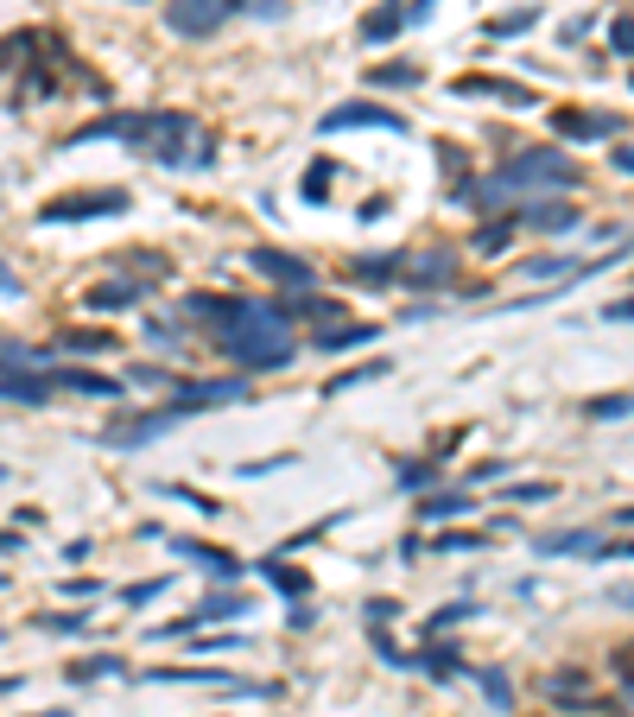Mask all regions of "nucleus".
I'll use <instances>...</instances> for the list:
<instances>
[{"label":"nucleus","mask_w":634,"mask_h":717,"mask_svg":"<svg viewBox=\"0 0 634 717\" xmlns=\"http://www.w3.org/2000/svg\"><path fill=\"white\" fill-rule=\"evenodd\" d=\"M185 324H203L216 349H223L235 369L248 375H273L299 356V337H293V318L286 305H254V299H216V293H190L185 299Z\"/></svg>","instance_id":"nucleus-1"},{"label":"nucleus","mask_w":634,"mask_h":717,"mask_svg":"<svg viewBox=\"0 0 634 717\" xmlns=\"http://www.w3.org/2000/svg\"><path fill=\"white\" fill-rule=\"evenodd\" d=\"M76 140H121L140 159L165 172H203L210 165V127L185 109H147V114H96L89 127H76Z\"/></svg>","instance_id":"nucleus-2"},{"label":"nucleus","mask_w":634,"mask_h":717,"mask_svg":"<svg viewBox=\"0 0 634 717\" xmlns=\"http://www.w3.org/2000/svg\"><path fill=\"white\" fill-rule=\"evenodd\" d=\"M508 190H577L584 185V172H577V159H564L559 147H526L514 152L501 172H495Z\"/></svg>","instance_id":"nucleus-3"},{"label":"nucleus","mask_w":634,"mask_h":717,"mask_svg":"<svg viewBox=\"0 0 634 717\" xmlns=\"http://www.w3.org/2000/svg\"><path fill=\"white\" fill-rule=\"evenodd\" d=\"M134 210V197L121 185L109 190H71V197H51V203H38V223H96V217H127Z\"/></svg>","instance_id":"nucleus-4"},{"label":"nucleus","mask_w":634,"mask_h":717,"mask_svg":"<svg viewBox=\"0 0 634 717\" xmlns=\"http://www.w3.org/2000/svg\"><path fill=\"white\" fill-rule=\"evenodd\" d=\"M248 267L273 280V286H286V293H304V286H318V267L304 261V255H286V248H248Z\"/></svg>","instance_id":"nucleus-5"},{"label":"nucleus","mask_w":634,"mask_h":717,"mask_svg":"<svg viewBox=\"0 0 634 717\" xmlns=\"http://www.w3.org/2000/svg\"><path fill=\"white\" fill-rule=\"evenodd\" d=\"M228 13H235L228 0H165V26L178 38H210Z\"/></svg>","instance_id":"nucleus-6"},{"label":"nucleus","mask_w":634,"mask_h":717,"mask_svg":"<svg viewBox=\"0 0 634 717\" xmlns=\"http://www.w3.org/2000/svg\"><path fill=\"white\" fill-rule=\"evenodd\" d=\"M324 134H343V127H381V134H412L407 114L381 109V102H343V109H331L324 121H318Z\"/></svg>","instance_id":"nucleus-7"},{"label":"nucleus","mask_w":634,"mask_h":717,"mask_svg":"<svg viewBox=\"0 0 634 717\" xmlns=\"http://www.w3.org/2000/svg\"><path fill=\"white\" fill-rule=\"evenodd\" d=\"M400 280H407L412 293H438V286H450V280H457V248H419V255H407Z\"/></svg>","instance_id":"nucleus-8"},{"label":"nucleus","mask_w":634,"mask_h":717,"mask_svg":"<svg viewBox=\"0 0 634 717\" xmlns=\"http://www.w3.org/2000/svg\"><path fill=\"white\" fill-rule=\"evenodd\" d=\"M178 419H185L178 407H159V413H121V419L102 425V438H109V445H147V438H159V432H172Z\"/></svg>","instance_id":"nucleus-9"},{"label":"nucleus","mask_w":634,"mask_h":717,"mask_svg":"<svg viewBox=\"0 0 634 717\" xmlns=\"http://www.w3.org/2000/svg\"><path fill=\"white\" fill-rule=\"evenodd\" d=\"M241 394H248V381L235 375V381H185V387H178V394H172V407H178V413H210V407H228V400H241Z\"/></svg>","instance_id":"nucleus-10"},{"label":"nucleus","mask_w":634,"mask_h":717,"mask_svg":"<svg viewBox=\"0 0 634 717\" xmlns=\"http://www.w3.org/2000/svg\"><path fill=\"white\" fill-rule=\"evenodd\" d=\"M552 134H559V140H616V134H622V114L559 109V114H552Z\"/></svg>","instance_id":"nucleus-11"},{"label":"nucleus","mask_w":634,"mask_h":717,"mask_svg":"<svg viewBox=\"0 0 634 717\" xmlns=\"http://www.w3.org/2000/svg\"><path fill=\"white\" fill-rule=\"evenodd\" d=\"M51 375H33V369H13V362H0V400L7 407H45L51 400Z\"/></svg>","instance_id":"nucleus-12"},{"label":"nucleus","mask_w":634,"mask_h":717,"mask_svg":"<svg viewBox=\"0 0 634 717\" xmlns=\"http://www.w3.org/2000/svg\"><path fill=\"white\" fill-rule=\"evenodd\" d=\"M407 673H425V680L450 685V680H463V673H470V660H463L457 647H445V642H425L419 654H407Z\"/></svg>","instance_id":"nucleus-13"},{"label":"nucleus","mask_w":634,"mask_h":717,"mask_svg":"<svg viewBox=\"0 0 634 717\" xmlns=\"http://www.w3.org/2000/svg\"><path fill=\"white\" fill-rule=\"evenodd\" d=\"M165 546H172L178 559H190L197 571H210L216 584H235V578H241V559H235V553H223V546H203V540H165Z\"/></svg>","instance_id":"nucleus-14"},{"label":"nucleus","mask_w":634,"mask_h":717,"mask_svg":"<svg viewBox=\"0 0 634 717\" xmlns=\"http://www.w3.org/2000/svg\"><path fill=\"white\" fill-rule=\"evenodd\" d=\"M450 96H495V102H508V109H533V89H526V83H508V76H457Z\"/></svg>","instance_id":"nucleus-15"},{"label":"nucleus","mask_w":634,"mask_h":717,"mask_svg":"<svg viewBox=\"0 0 634 717\" xmlns=\"http://www.w3.org/2000/svg\"><path fill=\"white\" fill-rule=\"evenodd\" d=\"M521 223L539 228V235H571V228L584 223V210H577V203H559V197H539V203L521 210Z\"/></svg>","instance_id":"nucleus-16"},{"label":"nucleus","mask_w":634,"mask_h":717,"mask_svg":"<svg viewBox=\"0 0 634 717\" xmlns=\"http://www.w3.org/2000/svg\"><path fill=\"white\" fill-rule=\"evenodd\" d=\"M400 267H407V255L374 248V255H356V261H349V280H356V286H394V280H400Z\"/></svg>","instance_id":"nucleus-17"},{"label":"nucleus","mask_w":634,"mask_h":717,"mask_svg":"<svg viewBox=\"0 0 634 717\" xmlns=\"http://www.w3.org/2000/svg\"><path fill=\"white\" fill-rule=\"evenodd\" d=\"M51 381L71 387V394H89V400H121L127 394L114 375H96V369H51Z\"/></svg>","instance_id":"nucleus-18"},{"label":"nucleus","mask_w":634,"mask_h":717,"mask_svg":"<svg viewBox=\"0 0 634 717\" xmlns=\"http://www.w3.org/2000/svg\"><path fill=\"white\" fill-rule=\"evenodd\" d=\"M279 305H286V318H311L318 331L343 324V305H336V299H324V293H311V286H304V293H293V299H279Z\"/></svg>","instance_id":"nucleus-19"},{"label":"nucleus","mask_w":634,"mask_h":717,"mask_svg":"<svg viewBox=\"0 0 634 717\" xmlns=\"http://www.w3.org/2000/svg\"><path fill=\"white\" fill-rule=\"evenodd\" d=\"M140 293H147L140 280H109V286H89V293H83V305H89L96 318H109V311H127Z\"/></svg>","instance_id":"nucleus-20"},{"label":"nucleus","mask_w":634,"mask_h":717,"mask_svg":"<svg viewBox=\"0 0 634 717\" xmlns=\"http://www.w3.org/2000/svg\"><path fill=\"white\" fill-rule=\"evenodd\" d=\"M248 609H254V604H248L241 591H210L190 616H197V629H210V622H235V616H248Z\"/></svg>","instance_id":"nucleus-21"},{"label":"nucleus","mask_w":634,"mask_h":717,"mask_svg":"<svg viewBox=\"0 0 634 717\" xmlns=\"http://www.w3.org/2000/svg\"><path fill=\"white\" fill-rule=\"evenodd\" d=\"M476 502H470V490H432L425 502H419V521H463Z\"/></svg>","instance_id":"nucleus-22"},{"label":"nucleus","mask_w":634,"mask_h":717,"mask_svg":"<svg viewBox=\"0 0 634 717\" xmlns=\"http://www.w3.org/2000/svg\"><path fill=\"white\" fill-rule=\"evenodd\" d=\"M533 553H539V559H564V553H597V533H591V528L539 533V540H533Z\"/></svg>","instance_id":"nucleus-23"},{"label":"nucleus","mask_w":634,"mask_h":717,"mask_svg":"<svg viewBox=\"0 0 634 717\" xmlns=\"http://www.w3.org/2000/svg\"><path fill=\"white\" fill-rule=\"evenodd\" d=\"M254 578H266L273 591H286L293 604H304V597H311V584H304V571H293L286 559H254Z\"/></svg>","instance_id":"nucleus-24"},{"label":"nucleus","mask_w":634,"mask_h":717,"mask_svg":"<svg viewBox=\"0 0 634 717\" xmlns=\"http://www.w3.org/2000/svg\"><path fill=\"white\" fill-rule=\"evenodd\" d=\"M400 26H407V0H387V7H374L362 20V45H387Z\"/></svg>","instance_id":"nucleus-25"},{"label":"nucleus","mask_w":634,"mask_h":717,"mask_svg":"<svg viewBox=\"0 0 634 717\" xmlns=\"http://www.w3.org/2000/svg\"><path fill=\"white\" fill-rule=\"evenodd\" d=\"M374 337H381L374 324H331V331H311V349L331 356V349H356V343H374Z\"/></svg>","instance_id":"nucleus-26"},{"label":"nucleus","mask_w":634,"mask_h":717,"mask_svg":"<svg viewBox=\"0 0 634 717\" xmlns=\"http://www.w3.org/2000/svg\"><path fill=\"white\" fill-rule=\"evenodd\" d=\"M387 369H394L387 356H374V362H356V369H336V375L324 381V394H331V400H336V394H349V387H362V381H381V375H387Z\"/></svg>","instance_id":"nucleus-27"},{"label":"nucleus","mask_w":634,"mask_h":717,"mask_svg":"<svg viewBox=\"0 0 634 717\" xmlns=\"http://www.w3.org/2000/svg\"><path fill=\"white\" fill-rule=\"evenodd\" d=\"M369 83H374V89H419V83H425V71H419V64H407V58H394V64H374Z\"/></svg>","instance_id":"nucleus-28"},{"label":"nucleus","mask_w":634,"mask_h":717,"mask_svg":"<svg viewBox=\"0 0 634 717\" xmlns=\"http://www.w3.org/2000/svg\"><path fill=\"white\" fill-rule=\"evenodd\" d=\"M394 477H400V490L407 495H425L432 483H438V457H412V463H400Z\"/></svg>","instance_id":"nucleus-29"},{"label":"nucleus","mask_w":634,"mask_h":717,"mask_svg":"<svg viewBox=\"0 0 634 717\" xmlns=\"http://www.w3.org/2000/svg\"><path fill=\"white\" fill-rule=\"evenodd\" d=\"M508 242H514V223H501V217H495V223H483L476 235H470V255H488V261H495Z\"/></svg>","instance_id":"nucleus-30"},{"label":"nucleus","mask_w":634,"mask_h":717,"mask_svg":"<svg viewBox=\"0 0 634 717\" xmlns=\"http://www.w3.org/2000/svg\"><path fill=\"white\" fill-rule=\"evenodd\" d=\"M539 26V7H521V13H501V20H488V38H521Z\"/></svg>","instance_id":"nucleus-31"},{"label":"nucleus","mask_w":634,"mask_h":717,"mask_svg":"<svg viewBox=\"0 0 634 717\" xmlns=\"http://www.w3.org/2000/svg\"><path fill=\"white\" fill-rule=\"evenodd\" d=\"M33 629H45V635H83V629H89V616H71V609H45V616H33Z\"/></svg>","instance_id":"nucleus-32"},{"label":"nucleus","mask_w":634,"mask_h":717,"mask_svg":"<svg viewBox=\"0 0 634 717\" xmlns=\"http://www.w3.org/2000/svg\"><path fill=\"white\" fill-rule=\"evenodd\" d=\"M64 349H83V356H114V337L109 331H64Z\"/></svg>","instance_id":"nucleus-33"},{"label":"nucleus","mask_w":634,"mask_h":717,"mask_svg":"<svg viewBox=\"0 0 634 717\" xmlns=\"http://www.w3.org/2000/svg\"><path fill=\"white\" fill-rule=\"evenodd\" d=\"M127 381H134V387H165V394H178V387H185L172 369H152V362H134V369H127Z\"/></svg>","instance_id":"nucleus-34"},{"label":"nucleus","mask_w":634,"mask_h":717,"mask_svg":"<svg viewBox=\"0 0 634 717\" xmlns=\"http://www.w3.org/2000/svg\"><path fill=\"white\" fill-rule=\"evenodd\" d=\"M114 673H127L114 654H89V660H76L71 667V680H114Z\"/></svg>","instance_id":"nucleus-35"},{"label":"nucleus","mask_w":634,"mask_h":717,"mask_svg":"<svg viewBox=\"0 0 634 717\" xmlns=\"http://www.w3.org/2000/svg\"><path fill=\"white\" fill-rule=\"evenodd\" d=\"M331 159H311V172L299 178V190H304V203H324V190H331Z\"/></svg>","instance_id":"nucleus-36"},{"label":"nucleus","mask_w":634,"mask_h":717,"mask_svg":"<svg viewBox=\"0 0 634 717\" xmlns=\"http://www.w3.org/2000/svg\"><path fill=\"white\" fill-rule=\"evenodd\" d=\"M584 413L591 419H634V394H597Z\"/></svg>","instance_id":"nucleus-37"},{"label":"nucleus","mask_w":634,"mask_h":717,"mask_svg":"<svg viewBox=\"0 0 634 717\" xmlns=\"http://www.w3.org/2000/svg\"><path fill=\"white\" fill-rule=\"evenodd\" d=\"M121 267H134V273H140V280H165V273H172V261H159V255H147V248H121Z\"/></svg>","instance_id":"nucleus-38"},{"label":"nucleus","mask_w":634,"mask_h":717,"mask_svg":"<svg viewBox=\"0 0 634 717\" xmlns=\"http://www.w3.org/2000/svg\"><path fill=\"white\" fill-rule=\"evenodd\" d=\"M476 680H483L488 705H501V712H508V705H514V685H508V673H501V667H483V673H476Z\"/></svg>","instance_id":"nucleus-39"},{"label":"nucleus","mask_w":634,"mask_h":717,"mask_svg":"<svg viewBox=\"0 0 634 717\" xmlns=\"http://www.w3.org/2000/svg\"><path fill=\"white\" fill-rule=\"evenodd\" d=\"M470 616H476V604H470V597H457V604H445L438 616H432V635H445V629H457V622H470Z\"/></svg>","instance_id":"nucleus-40"},{"label":"nucleus","mask_w":634,"mask_h":717,"mask_svg":"<svg viewBox=\"0 0 634 717\" xmlns=\"http://www.w3.org/2000/svg\"><path fill=\"white\" fill-rule=\"evenodd\" d=\"M476 546H488V533H438L432 540V553H476Z\"/></svg>","instance_id":"nucleus-41"},{"label":"nucleus","mask_w":634,"mask_h":717,"mask_svg":"<svg viewBox=\"0 0 634 717\" xmlns=\"http://www.w3.org/2000/svg\"><path fill=\"white\" fill-rule=\"evenodd\" d=\"M152 597H165V578H140V584L121 591V604H152Z\"/></svg>","instance_id":"nucleus-42"},{"label":"nucleus","mask_w":634,"mask_h":717,"mask_svg":"<svg viewBox=\"0 0 634 717\" xmlns=\"http://www.w3.org/2000/svg\"><path fill=\"white\" fill-rule=\"evenodd\" d=\"M235 13H261V20H286V0H228Z\"/></svg>","instance_id":"nucleus-43"},{"label":"nucleus","mask_w":634,"mask_h":717,"mask_svg":"<svg viewBox=\"0 0 634 717\" xmlns=\"http://www.w3.org/2000/svg\"><path fill=\"white\" fill-rule=\"evenodd\" d=\"M362 609H369V622H374V629H387L394 616H407V609L394 604V597H369V604H362Z\"/></svg>","instance_id":"nucleus-44"},{"label":"nucleus","mask_w":634,"mask_h":717,"mask_svg":"<svg viewBox=\"0 0 634 717\" xmlns=\"http://www.w3.org/2000/svg\"><path fill=\"white\" fill-rule=\"evenodd\" d=\"M609 45L622 51V58H634V20L622 13V20H609Z\"/></svg>","instance_id":"nucleus-45"},{"label":"nucleus","mask_w":634,"mask_h":717,"mask_svg":"<svg viewBox=\"0 0 634 717\" xmlns=\"http://www.w3.org/2000/svg\"><path fill=\"white\" fill-rule=\"evenodd\" d=\"M438 159H445V172H450V178H463V172H470L463 147H450V140H438Z\"/></svg>","instance_id":"nucleus-46"},{"label":"nucleus","mask_w":634,"mask_h":717,"mask_svg":"<svg viewBox=\"0 0 634 717\" xmlns=\"http://www.w3.org/2000/svg\"><path fill=\"white\" fill-rule=\"evenodd\" d=\"M495 477H508V457H483V463L470 470V483H495Z\"/></svg>","instance_id":"nucleus-47"},{"label":"nucleus","mask_w":634,"mask_h":717,"mask_svg":"<svg viewBox=\"0 0 634 717\" xmlns=\"http://www.w3.org/2000/svg\"><path fill=\"white\" fill-rule=\"evenodd\" d=\"M546 495H559V490H552V483H514L508 502H546Z\"/></svg>","instance_id":"nucleus-48"},{"label":"nucleus","mask_w":634,"mask_h":717,"mask_svg":"<svg viewBox=\"0 0 634 717\" xmlns=\"http://www.w3.org/2000/svg\"><path fill=\"white\" fill-rule=\"evenodd\" d=\"M20 293H26V280H20V273H13V267L0 261V299H20Z\"/></svg>","instance_id":"nucleus-49"},{"label":"nucleus","mask_w":634,"mask_h":717,"mask_svg":"<svg viewBox=\"0 0 634 717\" xmlns=\"http://www.w3.org/2000/svg\"><path fill=\"white\" fill-rule=\"evenodd\" d=\"M609 667H616V673H622V685H629V699H634V647H622V654H616V660H609Z\"/></svg>","instance_id":"nucleus-50"},{"label":"nucleus","mask_w":634,"mask_h":717,"mask_svg":"<svg viewBox=\"0 0 634 717\" xmlns=\"http://www.w3.org/2000/svg\"><path fill=\"white\" fill-rule=\"evenodd\" d=\"M311 622H318V609H311V597H304V604H293V616H286V629H311Z\"/></svg>","instance_id":"nucleus-51"},{"label":"nucleus","mask_w":634,"mask_h":717,"mask_svg":"<svg viewBox=\"0 0 634 717\" xmlns=\"http://www.w3.org/2000/svg\"><path fill=\"white\" fill-rule=\"evenodd\" d=\"M602 318H616V324H629V318H634V299H616V305H602Z\"/></svg>","instance_id":"nucleus-52"},{"label":"nucleus","mask_w":634,"mask_h":717,"mask_svg":"<svg viewBox=\"0 0 634 717\" xmlns=\"http://www.w3.org/2000/svg\"><path fill=\"white\" fill-rule=\"evenodd\" d=\"M609 165H616V172H629V178H634V147H616V152H609Z\"/></svg>","instance_id":"nucleus-53"},{"label":"nucleus","mask_w":634,"mask_h":717,"mask_svg":"<svg viewBox=\"0 0 634 717\" xmlns=\"http://www.w3.org/2000/svg\"><path fill=\"white\" fill-rule=\"evenodd\" d=\"M147 343H178V331H172V324H152V318H147Z\"/></svg>","instance_id":"nucleus-54"},{"label":"nucleus","mask_w":634,"mask_h":717,"mask_svg":"<svg viewBox=\"0 0 634 717\" xmlns=\"http://www.w3.org/2000/svg\"><path fill=\"white\" fill-rule=\"evenodd\" d=\"M609 604H634V584H616V591H609Z\"/></svg>","instance_id":"nucleus-55"},{"label":"nucleus","mask_w":634,"mask_h":717,"mask_svg":"<svg viewBox=\"0 0 634 717\" xmlns=\"http://www.w3.org/2000/svg\"><path fill=\"white\" fill-rule=\"evenodd\" d=\"M609 553H616V559H634V540H616ZM609 553H602V559H609Z\"/></svg>","instance_id":"nucleus-56"},{"label":"nucleus","mask_w":634,"mask_h":717,"mask_svg":"<svg viewBox=\"0 0 634 717\" xmlns=\"http://www.w3.org/2000/svg\"><path fill=\"white\" fill-rule=\"evenodd\" d=\"M616 528H634V508H616Z\"/></svg>","instance_id":"nucleus-57"},{"label":"nucleus","mask_w":634,"mask_h":717,"mask_svg":"<svg viewBox=\"0 0 634 717\" xmlns=\"http://www.w3.org/2000/svg\"><path fill=\"white\" fill-rule=\"evenodd\" d=\"M0 692H13V680H0Z\"/></svg>","instance_id":"nucleus-58"},{"label":"nucleus","mask_w":634,"mask_h":717,"mask_svg":"<svg viewBox=\"0 0 634 717\" xmlns=\"http://www.w3.org/2000/svg\"><path fill=\"white\" fill-rule=\"evenodd\" d=\"M45 717H64V712H45Z\"/></svg>","instance_id":"nucleus-59"},{"label":"nucleus","mask_w":634,"mask_h":717,"mask_svg":"<svg viewBox=\"0 0 634 717\" xmlns=\"http://www.w3.org/2000/svg\"><path fill=\"white\" fill-rule=\"evenodd\" d=\"M0 483H7V470H0Z\"/></svg>","instance_id":"nucleus-60"},{"label":"nucleus","mask_w":634,"mask_h":717,"mask_svg":"<svg viewBox=\"0 0 634 717\" xmlns=\"http://www.w3.org/2000/svg\"><path fill=\"white\" fill-rule=\"evenodd\" d=\"M629 83H634V71H629Z\"/></svg>","instance_id":"nucleus-61"}]
</instances>
